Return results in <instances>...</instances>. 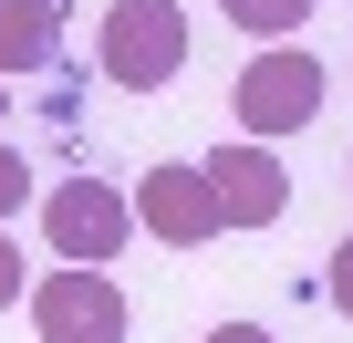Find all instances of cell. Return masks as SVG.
Listing matches in <instances>:
<instances>
[{"label":"cell","mask_w":353,"mask_h":343,"mask_svg":"<svg viewBox=\"0 0 353 343\" xmlns=\"http://www.w3.org/2000/svg\"><path fill=\"white\" fill-rule=\"evenodd\" d=\"M104 73L125 94H156L188 73V11L176 0H114L104 11Z\"/></svg>","instance_id":"obj_1"},{"label":"cell","mask_w":353,"mask_h":343,"mask_svg":"<svg viewBox=\"0 0 353 343\" xmlns=\"http://www.w3.org/2000/svg\"><path fill=\"white\" fill-rule=\"evenodd\" d=\"M229 104H239V135H250V146H270V135H291V125H312V115H322V63H312V52H291V42H270L260 63H239Z\"/></svg>","instance_id":"obj_2"},{"label":"cell","mask_w":353,"mask_h":343,"mask_svg":"<svg viewBox=\"0 0 353 343\" xmlns=\"http://www.w3.org/2000/svg\"><path fill=\"white\" fill-rule=\"evenodd\" d=\"M125 229H135V208H125L104 177H63V188L42 198V239H52L63 271H104V260L125 250Z\"/></svg>","instance_id":"obj_3"},{"label":"cell","mask_w":353,"mask_h":343,"mask_svg":"<svg viewBox=\"0 0 353 343\" xmlns=\"http://www.w3.org/2000/svg\"><path fill=\"white\" fill-rule=\"evenodd\" d=\"M21 302H32V333L42 343H125V291L104 271H52Z\"/></svg>","instance_id":"obj_4"},{"label":"cell","mask_w":353,"mask_h":343,"mask_svg":"<svg viewBox=\"0 0 353 343\" xmlns=\"http://www.w3.org/2000/svg\"><path fill=\"white\" fill-rule=\"evenodd\" d=\"M198 177L219 188V219H229V229H270V219L291 208V166H281L270 146H250V135H229L219 156H198Z\"/></svg>","instance_id":"obj_5"},{"label":"cell","mask_w":353,"mask_h":343,"mask_svg":"<svg viewBox=\"0 0 353 343\" xmlns=\"http://www.w3.org/2000/svg\"><path fill=\"white\" fill-rule=\"evenodd\" d=\"M125 208H135L166 250H208V239L229 229V219H219V188L198 177V166H145V188H135Z\"/></svg>","instance_id":"obj_6"},{"label":"cell","mask_w":353,"mask_h":343,"mask_svg":"<svg viewBox=\"0 0 353 343\" xmlns=\"http://www.w3.org/2000/svg\"><path fill=\"white\" fill-rule=\"evenodd\" d=\"M63 63V11L52 0H0V84L11 73H52Z\"/></svg>","instance_id":"obj_7"},{"label":"cell","mask_w":353,"mask_h":343,"mask_svg":"<svg viewBox=\"0 0 353 343\" xmlns=\"http://www.w3.org/2000/svg\"><path fill=\"white\" fill-rule=\"evenodd\" d=\"M219 11H229L239 32H260V42H291V32L322 11V0H219Z\"/></svg>","instance_id":"obj_8"},{"label":"cell","mask_w":353,"mask_h":343,"mask_svg":"<svg viewBox=\"0 0 353 343\" xmlns=\"http://www.w3.org/2000/svg\"><path fill=\"white\" fill-rule=\"evenodd\" d=\"M21 198H32V166H21V156H11V146H0V219H11V208H21Z\"/></svg>","instance_id":"obj_9"},{"label":"cell","mask_w":353,"mask_h":343,"mask_svg":"<svg viewBox=\"0 0 353 343\" xmlns=\"http://www.w3.org/2000/svg\"><path fill=\"white\" fill-rule=\"evenodd\" d=\"M322 291H332V312H343V322H353V239H343V250H332V281H322Z\"/></svg>","instance_id":"obj_10"},{"label":"cell","mask_w":353,"mask_h":343,"mask_svg":"<svg viewBox=\"0 0 353 343\" xmlns=\"http://www.w3.org/2000/svg\"><path fill=\"white\" fill-rule=\"evenodd\" d=\"M21 291H32V271H21V250H11V239H0V312H11Z\"/></svg>","instance_id":"obj_11"},{"label":"cell","mask_w":353,"mask_h":343,"mask_svg":"<svg viewBox=\"0 0 353 343\" xmlns=\"http://www.w3.org/2000/svg\"><path fill=\"white\" fill-rule=\"evenodd\" d=\"M208 343H270V333H260V322H219Z\"/></svg>","instance_id":"obj_12"},{"label":"cell","mask_w":353,"mask_h":343,"mask_svg":"<svg viewBox=\"0 0 353 343\" xmlns=\"http://www.w3.org/2000/svg\"><path fill=\"white\" fill-rule=\"evenodd\" d=\"M0 115H11V94H0Z\"/></svg>","instance_id":"obj_13"}]
</instances>
